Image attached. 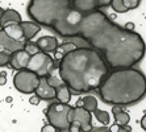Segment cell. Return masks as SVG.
<instances>
[{
	"label": "cell",
	"mask_w": 146,
	"mask_h": 132,
	"mask_svg": "<svg viewBox=\"0 0 146 132\" xmlns=\"http://www.w3.org/2000/svg\"><path fill=\"white\" fill-rule=\"evenodd\" d=\"M78 37L99 52L113 70L136 66L146 53L141 34L120 27L100 9L83 15Z\"/></svg>",
	"instance_id": "cell-1"
},
{
	"label": "cell",
	"mask_w": 146,
	"mask_h": 132,
	"mask_svg": "<svg viewBox=\"0 0 146 132\" xmlns=\"http://www.w3.org/2000/svg\"><path fill=\"white\" fill-rule=\"evenodd\" d=\"M112 112H113V116H115V120L117 125L124 127V125L129 124L130 115L126 111H124V109H121V106H115L112 109Z\"/></svg>",
	"instance_id": "cell-17"
},
{
	"label": "cell",
	"mask_w": 146,
	"mask_h": 132,
	"mask_svg": "<svg viewBox=\"0 0 146 132\" xmlns=\"http://www.w3.org/2000/svg\"><path fill=\"white\" fill-rule=\"evenodd\" d=\"M119 127H120V125H117V124L112 125V127H111V131H112V132H116L117 129H119Z\"/></svg>",
	"instance_id": "cell-33"
},
{
	"label": "cell",
	"mask_w": 146,
	"mask_h": 132,
	"mask_svg": "<svg viewBox=\"0 0 146 132\" xmlns=\"http://www.w3.org/2000/svg\"><path fill=\"white\" fill-rule=\"evenodd\" d=\"M29 60H31V56L28 54L24 49H21V50H17V52H15V53L11 54L9 66L17 71L24 70V69H27Z\"/></svg>",
	"instance_id": "cell-11"
},
{
	"label": "cell",
	"mask_w": 146,
	"mask_h": 132,
	"mask_svg": "<svg viewBox=\"0 0 146 132\" xmlns=\"http://www.w3.org/2000/svg\"><path fill=\"white\" fill-rule=\"evenodd\" d=\"M9 58H11L9 53H5V52L0 50V68L9 65Z\"/></svg>",
	"instance_id": "cell-25"
},
{
	"label": "cell",
	"mask_w": 146,
	"mask_h": 132,
	"mask_svg": "<svg viewBox=\"0 0 146 132\" xmlns=\"http://www.w3.org/2000/svg\"><path fill=\"white\" fill-rule=\"evenodd\" d=\"M102 54L88 46H76L59 60V78L74 94L98 90L108 75Z\"/></svg>",
	"instance_id": "cell-2"
},
{
	"label": "cell",
	"mask_w": 146,
	"mask_h": 132,
	"mask_svg": "<svg viewBox=\"0 0 146 132\" xmlns=\"http://www.w3.org/2000/svg\"><path fill=\"white\" fill-rule=\"evenodd\" d=\"M40 101H41V99L38 98V96H37L36 94L32 95L31 98H29V103H31V105H34V106H37L38 103H40Z\"/></svg>",
	"instance_id": "cell-28"
},
{
	"label": "cell",
	"mask_w": 146,
	"mask_h": 132,
	"mask_svg": "<svg viewBox=\"0 0 146 132\" xmlns=\"http://www.w3.org/2000/svg\"><path fill=\"white\" fill-rule=\"evenodd\" d=\"M75 48H76V45H75L74 42H63V44L58 45L57 49L53 52V53H54V57H53V60H54V61H57V60H61L63 56L67 54L68 52L74 50Z\"/></svg>",
	"instance_id": "cell-20"
},
{
	"label": "cell",
	"mask_w": 146,
	"mask_h": 132,
	"mask_svg": "<svg viewBox=\"0 0 146 132\" xmlns=\"http://www.w3.org/2000/svg\"><path fill=\"white\" fill-rule=\"evenodd\" d=\"M112 0H72L74 8L83 15L94 12L100 8L108 7Z\"/></svg>",
	"instance_id": "cell-9"
},
{
	"label": "cell",
	"mask_w": 146,
	"mask_h": 132,
	"mask_svg": "<svg viewBox=\"0 0 146 132\" xmlns=\"http://www.w3.org/2000/svg\"><path fill=\"white\" fill-rule=\"evenodd\" d=\"M21 21H23L21 15L16 9L7 8V9L3 11V15L0 17V27H3L4 24L7 23H21Z\"/></svg>",
	"instance_id": "cell-16"
},
{
	"label": "cell",
	"mask_w": 146,
	"mask_h": 132,
	"mask_svg": "<svg viewBox=\"0 0 146 132\" xmlns=\"http://www.w3.org/2000/svg\"><path fill=\"white\" fill-rule=\"evenodd\" d=\"M1 29L11 38H13L16 41H20V42H25L24 32H23V28H21L20 23H7L1 27Z\"/></svg>",
	"instance_id": "cell-13"
},
{
	"label": "cell",
	"mask_w": 146,
	"mask_h": 132,
	"mask_svg": "<svg viewBox=\"0 0 146 132\" xmlns=\"http://www.w3.org/2000/svg\"><path fill=\"white\" fill-rule=\"evenodd\" d=\"M24 50L27 52L29 56H33V54H36V53H38V52H40V49H38L37 44H36V42H33V41H25Z\"/></svg>",
	"instance_id": "cell-23"
},
{
	"label": "cell",
	"mask_w": 146,
	"mask_h": 132,
	"mask_svg": "<svg viewBox=\"0 0 146 132\" xmlns=\"http://www.w3.org/2000/svg\"><path fill=\"white\" fill-rule=\"evenodd\" d=\"M21 28H23V32H24V38L25 41H32L36 34L41 31V25H38L37 23L34 21H21Z\"/></svg>",
	"instance_id": "cell-15"
},
{
	"label": "cell",
	"mask_w": 146,
	"mask_h": 132,
	"mask_svg": "<svg viewBox=\"0 0 146 132\" xmlns=\"http://www.w3.org/2000/svg\"><path fill=\"white\" fill-rule=\"evenodd\" d=\"M104 103L113 106H130L146 96V75L137 68L115 69L108 73L99 87Z\"/></svg>",
	"instance_id": "cell-4"
},
{
	"label": "cell",
	"mask_w": 146,
	"mask_h": 132,
	"mask_svg": "<svg viewBox=\"0 0 146 132\" xmlns=\"http://www.w3.org/2000/svg\"><path fill=\"white\" fill-rule=\"evenodd\" d=\"M24 44L25 42H20V41H16L13 38H11L9 36L5 34V32L3 29H0V50L12 54L15 52L24 49Z\"/></svg>",
	"instance_id": "cell-10"
},
{
	"label": "cell",
	"mask_w": 146,
	"mask_h": 132,
	"mask_svg": "<svg viewBox=\"0 0 146 132\" xmlns=\"http://www.w3.org/2000/svg\"><path fill=\"white\" fill-rule=\"evenodd\" d=\"M55 69V61L53 60L49 53L38 52L36 54L31 56V60L28 62L27 70L33 71L38 77H48L50 75Z\"/></svg>",
	"instance_id": "cell-6"
},
{
	"label": "cell",
	"mask_w": 146,
	"mask_h": 132,
	"mask_svg": "<svg viewBox=\"0 0 146 132\" xmlns=\"http://www.w3.org/2000/svg\"><path fill=\"white\" fill-rule=\"evenodd\" d=\"M3 11H4V9H3L1 7H0V17H1V15H3Z\"/></svg>",
	"instance_id": "cell-34"
},
{
	"label": "cell",
	"mask_w": 146,
	"mask_h": 132,
	"mask_svg": "<svg viewBox=\"0 0 146 132\" xmlns=\"http://www.w3.org/2000/svg\"><path fill=\"white\" fill-rule=\"evenodd\" d=\"M122 4L125 5L126 8L129 11L132 9H136V8L139 7V4H141V0H121Z\"/></svg>",
	"instance_id": "cell-24"
},
{
	"label": "cell",
	"mask_w": 146,
	"mask_h": 132,
	"mask_svg": "<svg viewBox=\"0 0 146 132\" xmlns=\"http://www.w3.org/2000/svg\"><path fill=\"white\" fill-rule=\"evenodd\" d=\"M71 110V106L65 103H51L46 110V118L51 125H54L57 129L68 131L70 128V120H68V112Z\"/></svg>",
	"instance_id": "cell-5"
},
{
	"label": "cell",
	"mask_w": 146,
	"mask_h": 132,
	"mask_svg": "<svg viewBox=\"0 0 146 132\" xmlns=\"http://www.w3.org/2000/svg\"><path fill=\"white\" fill-rule=\"evenodd\" d=\"M27 13L41 27L51 28L66 38L78 37L83 13L74 8L72 0H31Z\"/></svg>",
	"instance_id": "cell-3"
},
{
	"label": "cell",
	"mask_w": 146,
	"mask_h": 132,
	"mask_svg": "<svg viewBox=\"0 0 146 132\" xmlns=\"http://www.w3.org/2000/svg\"><path fill=\"white\" fill-rule=\"evenodd\" d=\"M111 7H112V9L115 11V12H117V13H125V12H128V8L122 4L121 0H112L111 1V4H109Z\"/></svg>",
	"instance_id": "cell-22"
},
{
	"label": "cell",
	"mask_w": 146,
	"mask_h": 132,
	"mask_svg": "<svg viewBox=\"0 0 146 132\" xmlns=\"http://www.w3.org/2000/svg\"><path fill=\"white\" fill-rule=\"evenodd\" d=\"M94 115H95V118L98 119L102 124L108 125L109 123H111V116H109V114L107 111H103V110L96 109L95 111H94Z\"/></svg>",
	"instance_id": "cell-21"
},
{
	"label": "cell",
	"mask_w": 146,
	"mask_h": 132,
	"mask_svg": "<svg viewBox=\"0 0 146 132\" xmlns=\"http://www.w3.org/2000/svg\"><path fill=\"white\" fill-rule=\"evenodd\" d=\"M68 131L70 132H82V129H80V125H79L76 122H71L70 123V128H68Z\"/></svg>",
	"instance_id": "cell-27"
},
{
	"label": "cell",
	"mask_w": 146,
	"mask_h": 132,
	"mask_svg": "<svg viewBox=\"0 0 146 132\" xmlns=\"http://www.w3.org/2000/svg\"><path fill=\"white\" fill-rule=\"evenodd\" d=\"M139 124H141V127H142V129H145L146 131V114L141 118V122H139Z\"/></svg>",
	"instance_id": "cell-31"
},
{
	"label": "cell",
	"mask_w": 146,
	"mask_h": 132,
	"mask_svg": "<svg viewBox=\"0 0 146 132\" xmlns=\"http://www.w3.org/2000/svg\"><path fill=\"white\" fill-rule=\"evenodd\" d=\"M40 82V77L37 74H34L31 70H19L16 74L13 75V86L17 91L23 92V94H34L36 88Z\"/></svg>",
	"instance_id": "cell-7"
},
{
	"label": "cell",
	"mask_w": 146,
	"mask_h": 132,
	"mask_svg": "<svg viewBox=\"0 0 146 132\" xmlns=\"http://www.w3.org/2000/svg\"><path fill=\"white\" fill-rule=\"evenodd\" d=\"M124 28H126V29H129V31H134V25H133V23H128Z\"/></svg>",
	"instance_id": "cell-32"
},
{
	"label": "cell",
	"mask_w": 146,
	"mask_h": 132,
	"mask_svg": "<svg viewBox=\"0 0 146 132\" xmlns=\"http://www.w3.org/2000/svg\"><path fill=\"white\" fill-rule=\"evenodd\" d=\"M68 120L71 122H76L80 125L82 132H90L92 129V118L91 112L86 111L83 107H71L70 112H68Z\"/></svg>",
	"instance_id": "cell-8"
},
{
	"label": "cell",
	"mask_w": 146,
	"mask_h": 132,
	"mask_svg": "<svg viewBox=\"0 0 146 132\" xmlns=\"http://www.w3.org/2000/svg\"><path fill=\"white\" fill-rule=\"evenodd\" d=\"M130 129H132L130 127H128V125H124V127H119V129H117L116 132H132Z\"/></svg>",
	"instance_id": "cell-30"
},
{
	"label": "cell",
	"mask_w": 146,
	"mask_h": 132,
	"mask_svg": "<svg viewBox=\"0 0 146 132\" xmlns=\"http://www.w3.org/2000/svg\"><path fill=\"white\" fill-rule=\"evenodd\" d=\"M5 83H7V73L1 71L0 73V86H4Z\"/></svg>",
	"instance_id": "cell-29"
},
{
	"label": "cell",
	"mask_w": 146,
	"mask_h": 132,
	"mask_svg": "<svg viewBox=\"0 0 146 132\" xmlns=\"http://www.w3.org/2000/svg\"><path fill=\"white\" fill-rule=\"evenodd\" d=\"M41 132H58V129L55 128L54 125H51L50 123H48V124H45L42 128H41Z\"/></svg>",
	"instance_id": "cell-26"
},
{
	"label": "cell",
	"mask_w": 146,
	"mask_h": 132,
	"mask_svg": "<svg viewBox=\"0 0 146 132\" xmlns=\"http://www.w3.org/2000/svg\"><path fill=\"white\" fill-rule=\"evenodd\" d=\"M78 107H83L86 111L88 112H94L96 109H98V99L92 95H86L84 98H82L80 101L76 103Z\"/></svg>",
	"instance_id": "cell-19"
},
{
	"label": "cell",
	"mask_w": 146,
	"mask_h": 132,
	"mask_svg": "<svg viewBox=\"0 0 146 132\" xmlns=\"http://www.w3.org/2000/svg\"><path fill=\"white\" fill-rule=\"evenodd\" d=\"M34 94L37 95L41 101H51L55 98V88L51 87L46 81V77H40V82L36 88Z\"/></svg>",
	"instance_id": "cell-12"
},
{
	"label": "cell",
	"mask_w": 146,
	"mask_h": 132,
	"mask_svg": "<svg viewBox=\"0 0 146 132\" xmlns=\"http://www.w3.org/2000/svg\"><path fill=\"white\" fill-rule=\"evenodd\" d=\"M38 49L41 52H45V53H53V52L57 49V46L59 45L57 37L55 36H44V37H40L36 41Z\"/></svg>",
	"instance_id": "cell-14"
},
{
	"label": "cell",
	"mask_w": 146,
	"mask_h": 132,
	"mask_svg": "<svg viewBox=\"0 0 146 132\" xmlns=\"http://www.w3.org/2000/svg\"><path fill=\"white\" fill-rule=\"evenodd\" d=\"M55 98L58 99L59 103L68 105L70 101H71V91H70V88L65 83H62L58 87H55Z\"/></svg>",
	"instance_id": "cell-18"
}]
</instances>
